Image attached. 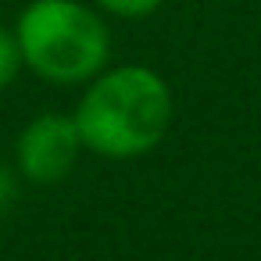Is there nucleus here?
Segmentation results:
<instances>
[{
  "label": "nucleus",
  "mask_w": 261,
  "mask_h": 261,
  "mask_svg": "<svg viewBox=\"0 0 261 261\" xmlns=\"http://www.w3.org/2000/svg\"><path fill=\"white\" fill-rule=\"evenodd\" d=\"M72 118L86 150L111 161H129L150 154L168 136L175 100L172 86L154 68L118 65L90 79Z\"/></svg>",
  "instance_id": "nucleus-1"
},
{
  "label": "nucleus",
  "mask_w": 261,
  "mask_h": 261,
  "mask_svg": "<svg viewBox=\"0 0 261 261\" xmlns=\"http://www.w3.org/2000/svg\"><path fill=\"white\" fill-rule=\"evenodd\" d=\"M15 36L25 68L54 86L90 83L111 58L104 18L79 0H33L18 11Z\"/></svg>",
  "instance_id": "nucleus-2"
},
{
  "label": "nucleus",
  "mask_w": 261,
  "mask_h": 261,
  "mask_svg": "<svg viewBox=\"0 0 261 261\" xmlns=\"http://www.w3.org/2000/svg\"><path fill=\"white\" fill-rule=\"evenodd\" d=\"M79 150H83V136L75 129V118L72 115H58V111L36 115L18 133V143H15L18 172L29 182H36V186L61 182L75 168Z\"/></svg>",
  "instance_id": "nucleus-3"
},
{
  "label": "nucleus",
  "mask_w": 261,
  "mask_h": 261,
  "mask_svg": "<svg viewBox=\"0 0 261 261\" xmlns=\"http://www.w3.org/2000/svg\"><path fill=\"white\" fill-rule=\"evenodd\" d=\"M22 68H25V61H22V47H18L15 29L0 25V90H8Z\"/></svg>",
  "instance_id": "nucleus-4"
},
{
  "label": "nucleus",
  "mask_w": 261,
  "mask_h": 261,
  "mask_svg": "<svg viewBox=\"0 0 261 261\" xmlns=\"http://www.w3.org/2000/svg\"><path fill=\"white\" fill-rule=\"evenodd\" d=\"M93 4L115 18H150L154 11H161L165 0H93Z\"/></svg>",
  "instance_id": "nucleus-5"
},
{
  "label": "nucleus",
  "mask_w": 261,
  "mask_h": 261,
  "mask_svg": "<svg viewBox=\"0 0 261 261\" xmlns=\"http://www.w3.org/2000/svg\"><path fill=\"white\" fill-rule=\"evenodd\" d=\"M11 197H15V182H11V175H8V168L0 165V211H8V204H11Z\"/></svg>",
  "instance_id": "nucleus-6"
}]
</instances>
